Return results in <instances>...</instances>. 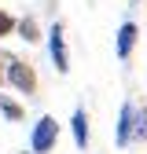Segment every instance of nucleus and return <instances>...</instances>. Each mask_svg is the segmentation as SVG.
<instances>
[{
    "instance_id": "20e7f679",
    "label": "nucleus",
    "mask_w": 147,
    "mask_h": 154,
    "mask_svg": "<svg viewBox=\"0 0 147 154\" xmlns=\"http://www.w3.org/2000/svg\"><path fill=\"white\" fill-rule=\"evenodd\" d=\"M133 132H136V103L133 99H125L118 106V125H114V147L125 150V147H133Z\"/></svg>"
},
{
    "instance_id": "1a4fd4ad",
    "label": "nucleus",
    "mask_w": 147,
    "mask_h": 154,
    "mask_svg": "<svg viewBox=\"0 0 147 154\" xmlns=\"http://www.w3.org/2000/svg\"><path fill=\"white\" fill-rule=\"evenodd\" d=\"M133 143H147V106L136 103V132H133Z\"/></svg>"
},
{
    "instance_id": "0eeeda50",
    "label": "nucleus",
    "mask_w": 147,
    "mask_h": 154,
    "mask_svg": "<svg viewBox=\"0 0 147 154\" xmlns=\"http://www.w3.org/2000/svg\"><path fill=\"white\" fill-rule=\"evenodd\" d=\"M15 37H22L26 44H41V41H44V29H41V22H37L33 15H22V18L15 22Z\"/></svg>"
},
{
    "instance_id": "9b49d317",
    "label": "nucleus",
    "mask_w": 147,
    "mask_h": 154,
    "mask_svg": "<svg viewBox=\"0 0 147 154\" xmlns=\"http://www.w3.org/2000/svg\"><path fill=\"white\" fill-rule=\"evenodd\" d=\"M4 66H8V51H0V85H4Z\"/></svg>"
},
{
    "instance_id": "7ed1b4c3",
    "label": "nucleus",
    "mask_w": 147,
    "mask_h": 154,
    "mask_svg": "<svg viewBox=\"0 0 147 154\" xmlns=\"http://www.w3.org/2000/svg\"><path fill=\"white\" fill-rule=\"evenodd\" d=\"M44 44H48V59H52L55 73H70V48H66V29H63V22H52L44 29Z\"/></svg>"
},
{
    "instance_id": "39448f33",
    "label": "nucleus",
    "mask_w": 147,
    "mask_h": 154,
    "mask_svg": "<svg viewBox=\"0 0 147 154\" xmlns=\"http://www.w3.org/2000/svg\"><path fill=\"white\" fill-rule=\"evenodd\" d=\"M136 41H140V26L133 22V18H125V22L118 26V33H114V55H118V63H129V59H133Z\"/></svg>"
},
{
    "instance_id": "9d476101",
    "label": "nucleus",
    "mask_w": 147,
    "mask_h": 154,
    "mask_svg": "<svg viewBox=\"0 0 147 154\" xmlns=\"http://www.w3.org/2000/svg\"><path fill=\"white\" fill-rule=\"evenodd\" d=\"M15 22H18V18L8 8H0V41H4V37H15Z\"/></svg>"
},
{
    "instance_id": "423d86ee",
    "label": "nucleus",
    "mask_w": 147,
    "mask_h": 154,
    "mask_svg": "<svg viewBox=\"0 0 147 154\" xmlns=\"http://www.w3.org/2000/svg\"><path fill=\"white\" fill-rule=\"evenodd\" d=\"M70 140H74L77 150H88V143H92V121H88V110L85 106H77L70 114Z\"/></svg>"
},
{
    "instance_id": "6e6552de",
    "label": "nucleus",
    "mask_w": 147,
    "mask_h": 154,
    "mask_svg": "<svg viewBox=\"0 0 147 154\" xmlns=\"http://www.w3.org/2000/svg\"><path fill=\"white\" fill-rule=\"evenodd\" d=\"M0 118L11 121V125H18V121H26V106L18 103L15 95H4V92H0Z\"/></svg>"
},
{
    "instance_id": "f257e3e1",
    "label": "nucleus",
    "mask_w": 147,
    "mask_h": 154,
    "mask_svg": "<svg viewBox=\"0 0 147 154\" xmlns=\"http://www.w3.org/2000/svg\"><path fill=\"white\" fill-rule=\"evenodd\" d=\"M4 85H11V92H18V95H37V88H41L33 63L18 59V55H8V66H4Z\"/></svg>"
},
{
    "instance_id": "f03ea898",
    "label": "nucleus",
    "mask_w": 147,
    "mask_h": 154,
    "mask_svg": "<svg viewBox=\"0 0 147 154\" xmlns=\"http://www.w3.org/2000/svg\"><path fill=\"white\" fill-rule=\"evenodd\" d=\"M59 132H63V125L52 114H41L30 128V154H52L55 143H59Z\"/></svg>"
}]
</instances>
